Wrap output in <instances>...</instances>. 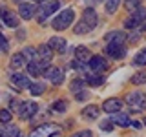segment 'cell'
<instances>
[{
    "label": "cell",
    "instance_id": "cell-1",
    "mask_svg": "<svg viewBox=\"0 0 146 137\" xmlns=\"http://www.w3.org/2000/svg\"><path fill=\"white\" fill-rule=\"evenodd\" d=\"M97 22H99L97 11H95L93 7H86L84 13H82L80 22H79L75 27H73V33H75V35H86V33H90V31L95 29Z\"/></svg>",
    "mask_w": 146,
    "mask_h": 137
},
{
    "label": "cell",
    "instance_id": "cell-2",
    "mask_svg": "<svg viewBox=\"0 0 146 137\" xmlns=\"http://www.w3.org/2000/svg\"><path fill=\"white\" fill-rule=\"evenodd\" d=\"M73 18H75V11H73L71 7H68V9L60 11L57 17L53 18L51 26H53V29H57V31H64V29H68V27L71 26Z\"/></svg>",
    "mask_w": 146,
    "mask_h": 137
},
{
    "label": "cell",
    "instance_id": "cell-3",
    "mask_svg": "<svg viewBox=\"0 0 146 137\" xmlns=\"http://www.w3.org/2000/svg\"><path fill=\"white\" fill-rule=\"evenodd\" d=\"M126 104L131 108V112H143L146 110V95L141 91H130L126 95Z\"/></svg>",
    "mask_w": 146,
    "mask_h": 137
},
{
    "label": "cell",
    "instance_id": "cell-4",
    "mask_svg": "<svg viewBox=\"0 0 146 137\" xmlns=\"http://www.w3.org/2000/svg\"><path fill=\"white\" fill-rule=\"evenodd\" d=\"M58 7H60V0H46V2H42V6H40L36 11H38L40 15V24H44L46 18H48L49 15H53L55 11H58Z\"/></svg>",
    "mask_w": 146,
    "mask_h": 137
},
{
    "label": "cell",
    "instance_id": "cell-5",
    "mask_svg": "<svg viewBox=\"0 0 146 137\" xmlns=\"http://www.w3.org/2000/svg\"><path fill=\"white\" fill-rule=\"evenodd\" d=\"M144 20H146V9L144 7H137L135 11L124 20V27L126 29H135V27H139Z\"/></svg>",
    "mask_w": 146,
    "mask_h": 137
},
{
    "label": "cell",
    "instance_id": "cell-6",
    "mask_svg": "<svg viewBox=\"0 0 146 137\" xmlns=\"http://www.w3.org/2000/svg\"><path fill=\"white\" fill-rule=\"evenodd\" d=\"M36 110H38V104H36L35 100H24V102H20L18 115H20V119L27 121V119H33V117H35Z\"/></svg>",
    "mask_w": 146,
    "mask_h": 137
},
{
    "label": "cell",
    "instance_id": "cell-7",
    "mask_svg": "<svg viewBox=\"0 0 146 137\" xmlns=\"http://www.w3.org/2000/svg\"><path fill=\"white\" fill-rule=\"evenodd\" d=\"M58 130H60V126L55 124V122H44V124L36 126L29 134V137H49L53 132H58Z\"/></svg>",
    "mask_w": 146,
    "mask_h": 137
},
{
    "label": "cell",
    "instance_id": "cell-8",
    "mask_svg": "<svg viewBox=\"0 0 146 137\" xmlns=\"http://www.w3.org/2000/svg\"><path fill=\"white\" fill-rule=\"evenodd\" d=\"M88 68H90L91 73L102 75V73L108 70V62H106V59H104L102 55H93V57L90 59V62H88Z\"/></svg>",
    "mask_w": 146,
    "mask_h": 137
},
{
    "label": "cell",
    "instance_id": "cell-9",
    "mask_svg": "<svg viewBox=\"0 0 146 137\" xmlns=\"http://www.w3.org/2000/svg\"><path fill=\"white\" fill-rule=\"evenodd\" d=\"M0 20H2L7 27H17L18 26V17L13 11H9L7 7H4V6H0Z\"/></svg>",
    "mask_w": 146,
    "mask_h": 137
},
{
    "label": "cell",
    "instance_id": "cell-10",
    "mask_svg": "<svg viewBox=\"0 0 146 137\" xmlns=\"http://www.w3.org/2000/svg\"><path fill=\"white\" fill-rule=\"evenodd\" d=\"M9 80H11V84H15V88L18 90H29V86H31V80H29V77L27 75H22V73H11V77H9Z\"/></svg>",
    "mask_w": 146,
    "mask_h": 137
},
{
    "label": "cell",
    "instance_id": "cell-11",
    "mask_svg": "<svg viewBox=\"0 0 146 137\" xmlns=\"http://www.w3.org/2000/svg\"><path fill=\"white\" fill-rule=\"evenodd\" d=\"M106 53L111 59H122L126 55V44H108Z\"/></svg>",
    "mask_w": 146,
    "mask_h": 137
},
{
    "label": "cell",
    "instance_id": "cell-12",
    "mask_svg": "<svg viewBox=\"0 0 146 137\" xmlns=\"http://www.w3.org/2000/svg\"><path fill=\"white\" fill-rule=\"evenodd\" d=\"M36 13V6L35 4H20V7H18V15H20V18H24V20H31V18L35 17Z\"/></svg>",
    "mask_w": 146,
    "mask_h": 137
},
{
    "label": "cell",
    "instance_id": "cell-13",
    "mask_svg": "<svg viewBox=\"0 0 146 137\" xmlns=\"http://www.w3.org/2000/svg\"><path fill=\"white\" fill-rule=\"evenodd\" d=\"M121 106H122L121 100L115 99V97H111V99H106L102 102V112H106V113H117L119 110H121Z\"/></svg>",
    "mask_w": 146,
    "mask_h": 137
},
{
    "label": "cell",
    "instance_id": "cell-14",
    "mask_svg": "<svg viewBox=\"0 0 146 137\" xmlns=\"http://www.w3.org/2000/svg\"><path fill=\"white\" fill-rule=\"evenodd\" d=\"M66 39H62V37H51V39L48 40V46L53 49V51H58V53H64L66 51Z\"/></svg>",
    "mask_w": 146,
    "mask_h": 137
},
{
    "label": "cell",
    "instance_id": "cell-15",
    "mask_svg": "<svg viewBox=\"0 0 146 137\" xmlns=\"http://www.w3.org/2000/svg\"><path fill=\"white\" fill-rule=\"evenodd\" d=\"M36 51H38V61H40V62H44V64H49V62H51V59H53V49L49 48L48 44H42L38 49H36Z\"/></svg>",
    "mask_w": 146,
    "mask_h": 137
},
{
    "label": "cell",
    "instance_id": "cell-16",
    "mask_svg": "<svg viewBox=\"0 0 146 137\" xmlns=\"http://www.w3.org/2000/svg\"><path fill=\"white\" fill-rule=\"evenodd\" d=\"M126 33L124 31H111L106 35V42L108 44H126Z\"/></svg>",
    "mask_w": 146,
    "mask_h": 137
},
{
    "label": "cell",
    "instance_id": "cell-17",
    "mask_svg": "<svg viewBox=\"0 0 146 137\" xmlns=\"http://www.w3.org/2000/svg\"><path fill=\"white\" fill-rule=\"evenodd\" d=\"M111 122H113V124H117V126L126 128V126H130V124H131V119H130V115H128V113H121V112H117V113H113Z\"/></svg>",
    "mask_w": 146,
    "mask_h": 137
},
{
    "label": "cell",
    "instance_id": "cell-18",
    "mask_svg": "<svg viewBox=\"0 0 146 137\" xmlns=\"http://www.w3.org/2000/svg\"><path fill=\"white\" fill-rule=\"evenodd\" d=\"M91 57H93V55H91V51L86 48V46H79V48L75 49V59H77V61H80V62L88 64Z\"/></svg>",
    "mask_w": 146,
    "mask_h": 137
},
{
    "label": "cell",
    "instance_id": "cell-19",
    "mask_svg": "<svg viewBox=\"0 0 146 137\" xmlns=\"http://www.w3.org/2000/svg\"><path fill=\"white\" fill-rule=\"evenodd\" d=\"M42 71H44V62H40V61L27 62V73H29L31 77H38V75H42Z\"/></svg>",
    "mask_w": 146,
    "mask_h": 137
},
{
    "label": "cell",
    "instance_id": "cell-20",
    "mask_svg": "<svg viewBox=\"0 0 146 137\" xmlns=\"http://www.w3.org/2000/svg\"><path fill=\"white\" fill-rule=\"evenodd\" d=\"M99 113H100V110H99V106H93V104H90V106L82 108L80 115L84 117V119H90V121H95V119L99 117Z\"/></svg>",
    "mask_w": 146,
    "mask_h": 137
},
{
    "label": "cell",
    "instance_id": "cell-21",
    "mask_svg": "<svg viewBox=\"0 0 146 137\" xmlns=\"http://www.w3.org/2000/svg\"><path fill=\"white\" fill-rule=\"evenodd\" d=\"M26 62H27V61H26V57H24L22 53H15V55L11 57V62H9V66H11L13 70L17 71V70H20V68L24 66Z\"/></svg>",
    "mask_w": 146,
    "mask_h": 137
},
{
    "label": "cell",
    "instance_id": "cell-22",
    "mask_svg": "<svg viewBox=\"0 0 146 137\" xmlns=\"http://www.w3.org/2000/svg\"><path fill=\"white\" fill-rule=\"evenodd\" d=\"M22 55L26 57V61H27V62L38 61V51H36L35 48H31V46H26V48L22 49Z\"/></svg>",
    "mask_w": 146,
    "mask_h": 137
},
{
    "label": "cell",
    "instance_id": "cell-23",
    "mask_svg": "<svg viewBox=\"0 0 146 137\" xmlns=\"http://www.w3.org/2000/svg\"><path fill=\"white\" fill-rule=\"evenodd\" d=\"M86 88V84H84V80H80V79H75V80H71V84H70V90H71V93H80L82 90Z\"/></svg>",
    "mask_w": 146,
    "mask_h": 137
},
{
    "label": "cell",
    "instance_id": "cell-24",
    "mask_svg": "<svg viewBox=\"0 0 146 137\" xmlns=\"http://www.w3.org/2000/svg\"><path fill=\"white\" fill-rule=\"evenodd\" d=\"M86 80H88L90 84L97 86V84H102L104 77H102V75H99V73H86Z\"/></svg>",
    "mask_w": 146,
    "mask_h": 137
},
{
    "label": "cell",
    "instance_id": "cell-25",
    "mask_svg": "<svg viewBox=\"0 0 146 137\" xmlns=\"http://www.w3.org/2000/svg\"><path fill=\"white\" fill-rule=\"evenodd\" d=\"M133 64L135 66H146V48L141 49V51L133 57Z\"/></svg>",
    "mask_w": 146,
    "mask_h": 137
},
{
    "label": "cell",
    "instance_id": "cell-26",
    "mask_svg": "<svg viewBox=\"0 0 146 137\" xmlns=\"http://www.w3.org/2000/svg\"><path fill=\"white\" fill-rule=\"evenodd\" d=\"M29 91H31L33 95H42L44 91H46V86L42 84V82H31Z\"/></svg>",
    "mask_w": 146,
    "mask_h": 137
},
{
    "label": "cell",
    "instance_id": "cell-27",
    "mask_svg": "<svg viewBox=\"0 0 146 137\" xmlns=\"http://www.w3.org/2000/svg\"><path fill=\"white\" fill-rule=\"evenodd\" d=\"M144 82H146V71H139V73H135V75L131 77V84H135V86L144 84Z\"/></svg>",
    "mask_w": 146,
    "mask_h": 137
},
{
    "label": "cell",
    "instance_id": "cell-28",
    "mask_svg": "<svg viewBox=\"0 0 146 137\" xmlns=\"http://www.w3.org/2000/svg\"><path fill=\"white\" fill-rule=\"evenodd\" d=\"M51 82L55 86H60L62 82H64V71L60 70V68H57V71H55V75L51 77Z\"/></svg>",
    "mask_w": 146,
    "mask_h": 137
},
{
    "label": "cell",
    "instance_id": "cell-29",
    "mask_svg": "<svg viewBox=\"0 0 146 137\" xmlns=\"http://www.w3.org/2000/svg\"><path fill=\"white\" fill-rule=\"evenodd\" d=\"M53 110H55V112H66V110H68V102L64 99L55 100V102H53Z\"/></svg>",
    "mask_w": 146,
    "mask_h": 137
},
{
    "label": "cell",
    "instance_id": "cell-30",
    "mask_svg": "<svg viewBox=\"0 0 146 137\" xmlns=\"http://www.w3.org/2000/svg\"><path fill=\"white\" fill-rule=\"evenodd\" d=\"M124 7L128 11H135L137 7H141V0H124Z\"/></svg>",
    "mask_w": 146,
    "mask_h": 137
},
{
    "label": "cell",
    "instance_id": "cell-31",
    "mask_svg": "<svg viewBox=\"0 0 146 137\" xmlns=\"http://www.w3.org/2000/svg\"><path fill=\"white\" fill-rule=\"evenodd\" d=\"M119 4H121V0H106V11L108 13H115Z\"/></svg>",
    "mask_w": 146,
    "mask_h": 137
},
{
    "label": "cell",
    "instance_id": "cell-32",
    "mask_svg": "<svg viewBox=\"0 0 146 137\" xmlns=\"http://www.w3.org/2000/svg\"><path fill=\"white\" fill-rule=\"evenodd\" d=\"M11 119L13 117H11V112H9V110H0V122H6L7 124Z\"/></svg>",
    "mask_w": 146,
    "mask_h": 137
},
{
    "label": "cell",
    "instance_id": "cell-33",
    "mask_svg": "<svg viewBox=\"0 0 146 137\" xmlns=\"http://www.w3.org/2000/svg\"><path fill=\"white\" fill-rule=\"evenodd\" d=\"M7 49H9V42L6 37L0 33V53H7Z\"/></svg>",
    "mask_w": 146,
    "mask_h": 137
},
{
    "label": "cell",
    "instance_id": "cell-34",
    "mask_svg": "<svg viewBox=\"0 0 146 137\" xmlns=\"http://www.w3.org/2000/svg\"><path fill=\"white\" fill-rule=\"evenodd\" d=\"M55 71H57V68H55V66H48V68H44L42 77H46V79H49V80H51V77L55 75Z\"/></svg>",
    "mask_w": 146,
    "mask_h": 137
},
{
    "label": "cell",
    "instance_id": "cell-35",
    "mask_svg": "<svg viewBox=\"0 0 146 137\" xmlns=\"http://www.w3.org/2000/svg\"><path fill=\"white\" fill-rule=\"evenodd\" d=\"M71 137H93V135H91L90 130H80V132H77V134H73Z\"/></svg>",
    "mask_w": 146,
    "mask_h": 137
},
{
    "label": "cell",
    "instance_id": "cell-36",
    "mask_svg": "<svg viewBox=\"0 0 146 137\" xmlns=\"http://www.w3.org/2000/svg\"><path fill=\"white\" fill-rule=\"evenodd\" d=\"M7 130H9V126L6 124V122H0V137H6Z\"/></svg>",
    "mask_w": 146,
    "mask_h": 137
},
{
    "label": "cell",
    "instance_id": "cell-37",
    "mask_svg": "<svg viewBox=\"0 0 146 137\" xmlns=\"http://www.w3.org/2000/svg\"><path fill=\"white\" fill-rule=\"evenodd\" d=\"M111 128H113V122H100V130H104V132H111Z\"/></svg>",
    "mask_w": 146,
    "mask_h": 137
},
{
    "label": "cell",
    "instance_id": "cell-38",
    "mask_svg": "<svg viewBox=\"0 0 146 137\" xmlns=\"http://www.w3.org/2000/svg\"><path fill=\"white\" fill-rule=\"evenodd\" d=\"M9 108H11V110H18V108H20V104H17L15 100H11V104H9Z\"/></svg>",
    "mask_w": 146,
    "mask_h": 137
},
{
    "label": "cell",
    "instance_id": "cell-39",
    "mask_svg": "<svg viewBox=\"0 0 146 137\" xmlns=\"http://www.w3.org/2000/svg\"><path fill=\"white\" fill-rule=\"evenodd\" d=\"M49 137H62V134H60V130H58V132H53Z\"/></svg>",
    "mask_w": 146,
    "mask_h": 137
},
{
    "label": "cell",
    "instance_id": "cell-40",
    "mask_svg": "<svg viewBox=\"0 0 146 137\" xmlns=\"http://www.w3.org/2000/svg\"><path fill=\"white\" fill-rule=\"evenodd\" d=\"M139 31H146V20H144V22H143V24H141V26H139Z\"/></svg>",
    "mask_w": 146,
    "mask_h": 137
},
{
    "label": "cell",
    "instance_id": "cell-41",
    "mask_svg": "<svg viewBox=\"0 0 146 137\" xmlns=\"http://www.w3.org/2000/svg\"><path fill=\"white\" fill-rule=\"evenodd\" d=\"M77 99H80V100L86 99V93H82V91H80V93H77Z\"/></svg>",
    "mask_w": 146,
    "mask_h": 137
},
{
    "label": "cell",
    "instance_id": "cell-42",
    "mask_svg": "<svg viewBox=\"0 0 146 137\" xmlns=\"http://www.w3.org/2000/svg\"><path fill=\"white\" fill-rule=\"evenodd\" d=\"M31 2H36V4H42V2H46V0H31Z\"/></svg>",
    "mask_w": 146,
    "mask_h": 137
},
{
    "label": "cell",
    "instance_id": "cell-43",
    "mask_svg": "<svg viewBox=\"0 0 146 137\" xmlns=\"http://www.w3.org/2000/svg\"><path fill=\"white\" fill-rule=\"evenodd\" d=\"M95 2H102V0H95Z\"/></svg>",
    "mask_w": 146,
    "mask_h": 137
},
{
    "label": "cell",
    "instance_id": "cell-44",
    "mask_svg": "<svg viewBox=\"0 0 146 137\" xmlns=\"http://www.w3.org/2000/svg\"><path fill=\"white\" fill-rule=\"evenodd\" d=\"M15 2H20V0H15Z\"/></svg>",
    "mask_w": 146,
    "mask_h": 137
}]
</instances>
